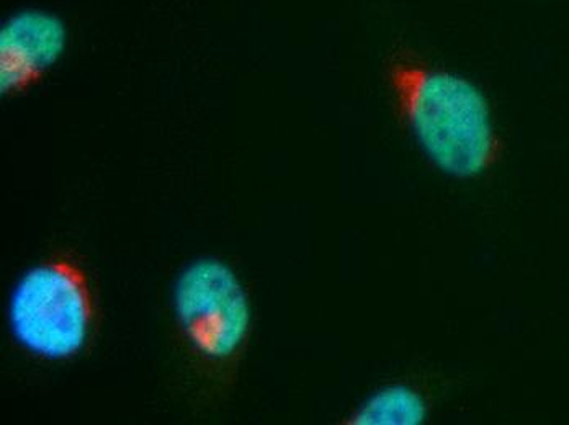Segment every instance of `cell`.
<instances>
[{"label":"cell","mask_w":569,"mask_h":425,"mask_svg":"<svg viewBox=\"0 0 569 425\" xmlns=\"http://www.w3.org/2000/svg\"><path fill=\"white\" fill-rule=\"evenodd\" d=\"M388 82L399 117L440 171L471 179L496 164L501 140L488 99L473 82L409 50L391 57Z\"/></svg>","instance_id":"1"},{"label":"cell","mask_w":569,"mask_h":425,"mask_svg":"<svg viewBox=\"0 0 569 425\" xmlns=\"http://www.w3.org/2000/svg\"><path fill=\"white\" fill-rule=\"evenodd\" d=\"M93 295L81 265L54 257L29 269L9 303L10 333L44 361L76 357L92 334Z\"/></svg>","instance_id":"2"},{"label":"cell","mask_w":569,"mask_h":425,"mask_svg":"<svg viewBox=\"0 0 569 425\" xmlns=\"http://www.w3.org/2000/svg\"><path fill=\"white\" fill-rule=\"evenodd\" d=\"M172 307L190 348L211 364L238 357L251 334V300L231 265L220 259H197L180 272Z\"/></svg>","instance_id":"3"},{"label":"cell","mask_w":569,"mask_h":425,"mask_svg":"<svg viewBox=\"0 0 569 425\" xmlns=\"http://www.w3.org/2000/svg\"><path fill=\"white\" fill-rule=\"evenodd\" d=\"M68 44L64 22L44 10H22L0 30V92L29 91L61 60Z\"/></svg>","instance_id":"4"},{"label":"cell","mask_w":569,"mask_h":425,"mask_svg":"<svg viewBox=\"0 0 569 425\" xmlns=\"http://www.w3.org/2000/svg\"><path fill=\"white\" fill-rule=\"evenodd\" d=\"M425 399L408 386H390L375 393L350 417L357 425H418L425 423Z\"/></svg>","instance_id":"5"}]
</instances>
